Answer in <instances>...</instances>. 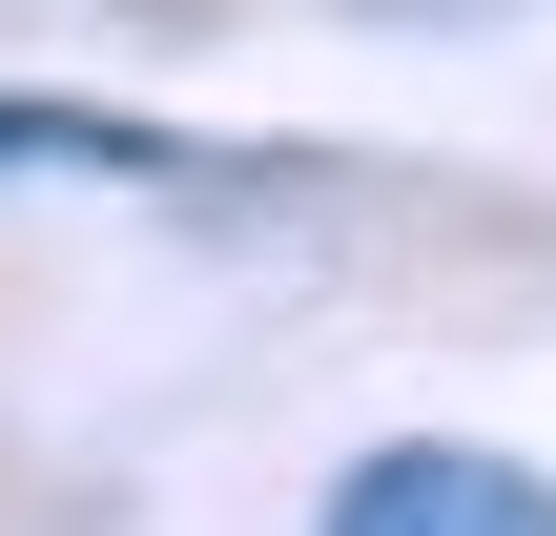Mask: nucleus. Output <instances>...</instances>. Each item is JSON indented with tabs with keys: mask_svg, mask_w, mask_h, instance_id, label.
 <instances>
[{
	"mask_svg": "<svg viewBox=\"0 0 556 536\" xmlns=\"http://www.w3.org/2000/svg\"><path fill=\"white\" fill-rule=\"evenodd\" d=\"M165 145L144 124H83V103H0V186H144Z\"/></svg>",
	"mask_w": 556,
	"mask_h": 536,
	"instance_id": "nucleus-2",
	"label": "nucleus"
},
{
	"mask_svg": "<svg viewBox=\"0 0 556 536\" xmlns=\"http://www.w3.org/2000/svg\"><path fill=\"white\" fill-rule=\"evenodd\" d=\"M330 536H556V496L516 475V454H454V434H413V454H371V475L330 496Z\"/></svg>",
	"mask_w": 556,
	"mask_h": 536,
	"instance_id": "nucleus-1",
	"label": "nucleus"
}]
</instances>
